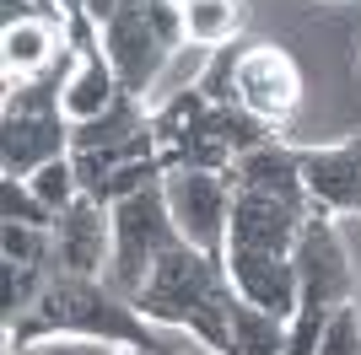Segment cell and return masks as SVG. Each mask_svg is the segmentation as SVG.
I'll return each instance as SVG.
<instances>
[{
  "label": "cell",
  "mask_w": 361,
  "mask_h": 355,
  "mask_svg": "<svg viewBox=\"0 0 361 355\" xmlns=\"http://www.w3.org/2000/svg\"><path fill=\"white\" fill-rule=\"evenodd\" d=\"M232 301L238 291L226 280L221 259L189 248V242H173L162 264L151 269L146 291L135 296V312L167 328H189L205 350L226 355L232 350Z\"/></svg>",
  "instance_id": "obj_1"
},
{
  "label": "cell",
  "mask_w": 361,
  "mask_h": 355,
  "mask_svg": "<svg viewBox=\"0 0 361 355\" xmlns=\"http://www.w3.org/2000/svg\"><path fill=\"white\" fill-rule=\"evenodd\" d=\"M108 221H114L108 285H114L124 301H135V296L146 291L151 269L162 264V253L173 248V242H183V237H178V226H173V210H167L162 183H151V189L119 199V205L108 210Z\"/></svg>",
  "instance_id": "obj_2"
},
{
  "label": "cell",
  "mask_w": 361,
  "mask_h": 355,
  "mask_svg": "<svg viewBox=\"0 0 361 355\" xmlns=\"http://www.w3.org/2000/svg\"><path fill=\"white\" fill-rule=\"evenodd\" d=\"M162 194L173 210V226L189 248L221 259L226 253V232H232V183L226 173H205V167H167L162 173Z\"/></svg>",
  "instance_id": "obj_3"
},
{
  "label": "cell",
  "mask_w": 361,
  "mask_h": 355,
  "mask_svg": "<svg viewBox=\"0 0 361 355\" xmlns=\"http://www.w3.org/2000/svg\"><path fill=\"white\" fill-rule=\"evenodd\" d=\"M291 264H297V285H302V307H345L350 291H356V275H350V253L340 242L329 221H302V237L291 248Z\"/></svg>",
  "instance_id": "obj_4"
},
{
  "label": "cell",
  "mask_w": 361,
  "mask_h": 355,
  "mask_svg": "<svg viewBox=\"0 0 361 355\" xmlns=\"http://www.w3.org/2000/svg\"><path fill=\"white\" fill-rule=\"evenodd\" d=\"M302 70L286 49L275 44H259V49H243L238 59V103L248 113H259L264 124H286V118L302 113Z\"/></svg>",
  "instance_id": "obj_5"
},
{
  "label": "cell",
  "mask_w": 361,
  "mask_h": 355,
  "mask_svg": "<svg viewBox=\"0 0 361 355\" xmlns=\"http://www.w3.org/2000/svg\"><path fill=\"white\" fill-rule=\"evenodd\" d=\"M221 269L232 291L243 301H254V307L275 312V318H286L302 307V285H297V264H291V253H264V248H232L221 253Z\"/></svg>",
  "instance_id": "obj_6"
},
{
  "label": "cell",
  "mask_w": 361,
  "mask_h": 355,
  "mask_svg": "<svg viewBox=\"0 0 361 355\" xmlns=\"http://www.w3.org/2000/svg\"><path fill=\"white\" fill-rule=\"evenodd\" d=\"M108 259H114V221H108V205H97L92 194H81L60 221H54V269L60 275H108Z\"/></svg>",
  "instance_id": "obj_7"
},
{
  "label": "cell",
  "mask_w": 361,
  "mask_h": 355,
  "mask_svg": "<svg viewBox=\"0 0 361 355\" xmlns=\"http://www.w3.org/2000/svg\"><path fill=\"white\" fill-rule=\"evenodd\" d=\"M307 210L286 205V199H270V194H232V232H226V248H264V253H291L302 237Z\"/></svg>",
  "instance_id": "obj_8"
},
{
  "label": "cell",
  "mask_w": 361,
  "mask_h": 355,
  "mask_svg": "<svg viewBox=\"0 0 361 355\" xmlns=\"http://www.w3.org/2000/svg\"><path fill=\"white\" fill-rule=\"evenodd\" d=\"M302 189L318 210L361 216V140L302 151Z\"/></svg>",
  "instance_id": "obj_9"
},
{
  "label": "cell",
  "mask_w": 361,
  "mask_h": 355,
  "mask_svg": "<svg viewBox=\"0 0 361 355\" xmlns=\"http://www.w3.org/2000/svg\"><path fill=\"white\" fill-rule=\"evenodd\" d=\"M232 189H248V194H270V199H286V205H313L307 189H302V156L286 151L281 140H264V146L243 151L238 162L226 167Z\"/></svg>",
  "instance_id": "obj_10"
},
{
  "label": "cell",
  "mask_w": 361,
  "mask_h": 355,
  "mask_svg": "<svg viewBox=\"0 0 361 355\" xmlns=\"http://www.w3.org/2000/svg\"><path fill=\"white\" fill-rule=\"evenodd\" d=\"M60 59H71V49H60V22H49V16H27L0 32V65L16 81H38Z\"/></svg>",
  "instance_id": "obj_11"
},
{
  "label": "cell",
  "mask_w": 361,
  "mask_h": 355,
  "mask_svg": "<svg viewBox=\"0 0 361 355\" xmlns=\"http://www.w3.org/2000/svg\"><path fill=\"white\" fill-rule=\"evenodd\" d=\"M226 355H286V318L254 307V301H232V350Z\"/></svg>",
  "instance_id": "obj_12"
},
{
  "label": "cell",
  "mask_w": 361,
  "mask_h": 355,
  "mask_svg": "<svg viewBox=\"0 0 361 355\" xmlns=\"http://www.w3.org/2000/svg\"><path fill=\"white\" fill-rule=\"evenodd\" d=\"M248 22L243 0H183V38L205 49H226Z\"/></svg>",
  "instance_id": "obj_13"
},
{
  "label": "cell",
  "mask_w": 361,
  "mask_h": 355,
  "mask_svg": "<svg viewBox=\"0 0 361 355\" xmlns=\"http://www.w3.org/2000/svg\"><path fill=\"white\" fill-rule=\"evenodd\" d=\"M27 189L38 194V205H44L54 221H60L65 210H71L75 199L87 194V189H81V178H75V162H71V156H54V162H44L38 173L27 178Z\"/></svg>",
  "instance_id": "obj_14"
},
{
  "label": "cell",
  "mask_w": 361,
  "mask_h": 355,
  "mask_svg": "<svg viewBox=\"0 0 361 355\" xmlns=\"http://www.w3.org/2000/svg\"><path fill=\"white\" fill-rule=\"evenodd\" d=\"M0 221H27V226H44L54 232V216L38 205V194L27 189V178H0Z\"/></svg>",
  "instance_id": "obj_15"
},
{
  "label": "cell",
  "mask_w": 361,
  "mask_h": 355,
  "mask_svg": "<svg viewBox=\"0 0 361 355\" xmlns=\"http://www.w3.org/2000/svg\"><path fill=\"white\" fill-rule=\"evenodd\" d=\"M318 355H361V312L350 307H334L329 323H324V344H318Z\"/></svg>",
  "instance_id": "obj_16"
},
{
  "label": "cell",
  "mask_w": 361,
  "mask_h": 355,
  "mask_svg": "<svg viewBox=\"0 0 361 355\" xmlns=\"http://www.w3.org/2000/svg\"><path fill=\"white\" fill-rule=\"evenodd\" d=\"M324 323H329V312L324 307H297L286 323V355H318L324 344Z\"/></svg>",
  "instance_id": "obj_17"
},
{
  "label": "cell",
  "mask_w": 361,
  "mask_h": 355,
  "mask_svg": "<svg viewBox=\"0 0 361 355\" xmlns=\"http://www.w3.org/2000/svg\"><path fill=\"white\" fill-rule=\"evenodd\" d=\"M32 355H119V344L108 340H87V334H49V340H32Z\"/></svg>",
  "instance_id": "obj_18"
},
{
  "label": "cell",
  "mask_w": 361,
  "mask_h": 355,
  "mask_svg": "<svg viewBox=\"0 0 361 355\" xmlns=\"http://www.w3.org/2000/svg\"><path fill=\"white\" fill-rule=\"evenodd\" d=\"M32 0H0V32L6 27H16V22H27V16H38V11H27Z\"/></svg>",
  "instance_id": "obj_19"
},
{
  "label": "cell",
  "mask_w": 361,
  "mask_h": 355,
  "mask_svg": "<svg viewBox=\"0 0 361 355\" xmlns=\"http://www.w3.org/2000/svg\"><path fill=\"white\" fill-rule=\"evenodd\" d=\"M119 6H124V0H87V16L97 22V27H103V22H108L114 11H119Z\"/></svg>",
  "instance_id": "obj_20"
},
{
  "label": "cell",
  "mask_w": 361,
  "mask_h": 355,
  "mask_svg": "<svg viewBox=\"0 0 361 355\" xmlns=\"http://www.w3.org/2000/svg\"><path fill=\"white\" fill-rule=\"evenodd\" d=\"M54 16L71 22V16H87V0H54Z\"/></svg>",
  "instance_id": "obj_21"
},
{
  "label": "cell",
  "mask_w": 361,
  "mask_h": 355,
  "mask_svg": "<svg viewBox=\"0 0 361 355\" xmlns=\"http://www.w3.org/2000/svg\"><path fill=\"white\" fill-rule=\"evenodd\" d=\"M119 355H151V350H135V344H124V350Z\"/></svg>",
  "instance_id": "obj_22"
},
{
  "label": "cell",
  "mask_w": 361,
  "mask_h": 355,
  "mask_svg": "<svg viewBox=\"0 0 361 355\" xmlns=\"http://www.w3.org/2000/svg\"><path fill=\"white\" fill-rule=\"evenodd\" d=\"M11 355H32V350H27V344H22V350H11Z\"/></svg>",
  "instance_id": "obj_23"
}]
</instances>
